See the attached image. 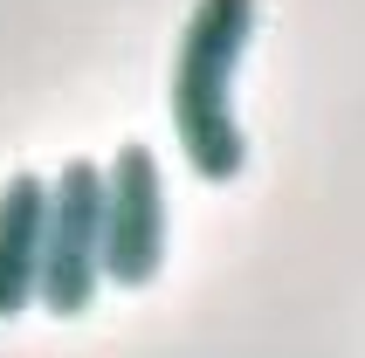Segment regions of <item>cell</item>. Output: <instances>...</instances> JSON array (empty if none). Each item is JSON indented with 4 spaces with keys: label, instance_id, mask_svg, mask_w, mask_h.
I'll list each match as a JSON object with an SVG mask.
<instances>
[{
    "label": "cell",
    "instance_id": "3957f363",
    "mask_svg": "<svg viewBox=\"0 0 365 358\" xmlns=\"http://www.w3.org/2000/svg\"><path fill=\"white\" fill-rule=\"evenodd\" d=\"M97 227H103V282L118 290H152L165 269V173L159 152L124 138L110 165H97Z\"/></svg>",
    "mask_w": 365,
    "mask_h": 358
},
{
    "label": "cell",
    "instance_id": "7a4b0ae2",
    "mask_svg": "<svg viewBox=\"0 0 365 358\" xmlns=\"http://www.w3.org/2000/svg\"><path fill=\"white\" fill-rule=\"evenodd\" d=\"M97 165L69 159L48 179L41 200V276H35V310H48L56 324L90 317V303L103 290V227H97Z\"/></svg>",
    "mask_w": 365,
    "mask_h": 358
},
{
    "label": "cell",
    "instance_id": "6da1fadb",
    "mask_svg": "<svg viewBox=\"0 0 365 358\" xmlns=\"http://www.w3.org/2000/svg\"><path fill=\"white\" fill-rule=\"evenodd\" d=\"M255 35V0H193L173 56V138H180L193 179L227 186L248 165V131L235 118V69Z\"/></svg>",
    "mask_w": 365,
    "mask_h": 358
},
{
    "label": "cell",
    "instance_id": "277c9868",
    "mask_svg": "<svg viewBox=\"0 0 365 358\" xmlns=\"http://www.w3.org/2000/svg\"><path fill=\"white\" fill-rule=\"evenodd\" d=\"M41 173H7L0 186V324L35 310V276H41Z\"/></svg>",
    "mask_w": 365,
    "mask_h": 358
}]
</instances>
